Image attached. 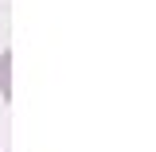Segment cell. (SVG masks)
Listing matches in <instances>:
<instances>
[{"label":"cell","instance_id":"1","mask_svg":"<svg viewBox=\"0 0 156 152\" xmlns=\"http://www.w3.org/2000/svg\"><path fill=\"white\" fill-rule=\"evenodd\" d=\"M0 97H4V101L12 97V51L0 55Z\"/></svg>","mask_w":156,"mask_h":152}]
</instances>
